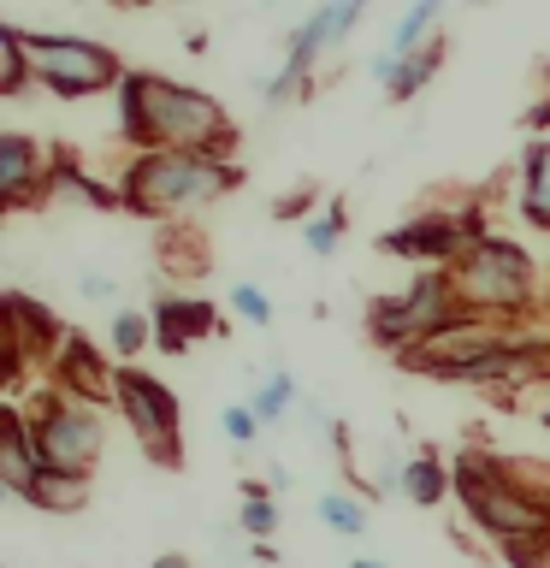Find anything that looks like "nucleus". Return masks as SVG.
Segmentation results:
<instances>
[{
    "label": "nucleus",
    "instance_id": "nucleus-1",
    "mask_svg": "<svg viewBox=\"0 0 550 568\" xmlns=\"http://www.w3.org/2000/svg\"><path fill=\"white\" fill-rule=\"evenodd\" d=\"M119 136L136 154H207L237 166V124L207 89L172 83L160 71H131L119 83Z\"/></svg>",
    "mask_w": 550,
    "mask_h": 568
},
{
    "label": "nucleus",
    "instance_id": "nucleus-2",
    "mask_svg": "<svg viewBox=\"0 0 550 568\" xmlns=\"http://www.w3.org/2000/svg\"><path fill=\"white\" fill-rule=\"evenodd\" d=\"M237 184L243 166H225L207 154H131L119 178V207L142 213V220H190Z\"/></svg>",
    "mask_w": 550,
    "mask_h": 568
},
{
    "label": "nucleus",
    "instance_id": "nucleus-3",
    "mask_svg": "<svg viewBox=\"0 0 550 568\" xmlns=\"http://www.w3.org/2000/svg\"><path fill=\"white\" fill-rule=\"evenodd\" d=\"M461 308L479 320H515L527 314L539 291H532V261L521 243L497 237V231H479V237L461 248V261L450 266Z\"/></svg>",
    "mask_w": 550,
    "mask_h": 568
},
{
    "label": "nucleus",
    "instance_id": "nucleus-4",
    "mask_svg": "<svg viewBox=\"0 0 550 568\" xmlns=\"http://www.w3.org/2000/svg\"><path fill=\"white\" fill-rule=\"evenodd\" d=\"M527 332L509 326V320H479V314H461L456 326H444L432 337H420V344H408L397 355V367L408 373H426V379H444V385H468V373H479L486 362L497 355L521 349Z\"/></svg>",
    "mask_w": 550,
    "mask_h": 568
},
{
    "label": "nucleus",
    "instance_id": "nucleus-5",
    "mask_svg": "<svg viewBox=\"0 0 550 568\" xmlns=\"http://www.w3.org/2000/svg\"><path fill=\"white\" fill-rule=\"evenodd\" d=\"M468 314L456 296V278L432 266V273H420L408 284L403 296H373L367 302V337L390 355H403L408 344H420V337H432L444 326H456V320Z\"/></svg>",
    "mask_w": 550,
    "mask_h": 568
},
{
    "label": "nucleus",
    "instance_id": "nucleus-6",
    "mask_svg": "<svg viewBox=\"0 0 550 568\" xmlns=\"http://www.w3.org/2000/svg\"><path fill=\"white\" fill-rule=\"evenodd\" d=\"M30 438H35V456H42L48 474H65V479H89V468L101 462V444H106V426H101V408L89 403H71L65 390H42L30 403Z\"/></svg>",
    "mask_w": 550,
    "mask_h": 568
},
{
    "label": "nucleus",
    "instance_id": "nucleus-7",
    "mask_svg": "<svg viewBox=\"0 0 550 568\" xmlns=\"http://www.w3.org/2000/svg\"><path fill=\"white\" fill-rule=\"evenodd\" d=\"M24 53H30L35 83L60 101L101 95V89H119L131 78V71L119 65V53L106 42H89V36H30L24 30Z\"/></svg>",
    "mask_w": 550,
    "mask_h": 568
},
{
    "label": "nucleus",
    "instance_id": "nucleus-8",
    "mask_svg": "<svg viewBox=\"0 0 550 568\" xmlns=\"http://www.w3.org/2000/svg\"><path fill=\"white\" fill-rule=\"evenodd\" d=\"M113 403H119L124 426L136 433L149 462H160V468H177V462H184V450H177V397L160 379H149L142 367H119Z\"/></svg>",
    "mask_w": 550,
    "mask_h": 568
},
{
    "label": "nucleus",
    "instance_id": "nucleus-9",
    "mask_svg": "<svg viewBox=\"0 0 550 568\" xmlns=\"http://www.w3.org/2000/svg\"><path fill=\"white\" fill-rule=\"evenodd\" d=\"M473 237H479V225L468 220V213H420V220L385 231L379 248H385V255H403V261H420L426 273H432V266L450 273Z\"/></svg>",
    "mask_w": 550,
    "mask_h": 568
},
{
    "label": "nucleus",
    "instance_id": "nucleus-10",
    "mask_svg": "<svg viewBox=\"0 0 550 568\" xmlns=\"http://www.w3.org/2000/svg\"><path fill=\"white\" fill-rule=\"evenodd\" d=\"M48 190H53V160L24 131H7L0 136V202H7V213L48 202Z\"/></svg>",
    "mask_w": 550,
    "mask_h": 568
},
{
    "label": "nucleus",
    "instance_id": "nucleus-11",
    "mask_svg": "<svg viewBox=\"0 0 550 568\" xmlns=\"http://www.w3.org/2000/svg\"><path fill=\"white\" fill-rule=\"evenodd\" d=\"M48 373H53V390H65L71 403H89V408L113 403V379H119V373H106V355L95 349V337H89V332H71Z\"/></svg>",
    "mask_w": 550,
    "mask_h": 568
},
{
    "label": "nucleus",
    "instance_id": "nucleus-12",
    "mask_svg": "<svg viewBox=\"0 0 550 568\" xmlns=\"http://www.w3.org/2000/svg\"><path fill=\"white\" fill-rule=\"evenodd\" d=\"M42 479H48V468H42V456H35L24 408H7V415H0V486L30 504V497L42 491Z\"/></svg>",
    "mask_w": 550,
    "mask_h": 568
},
{
    "label": "nucleus",
    "instance_id": "nucleus-13",
    "mask_svg": "<svg viewBox=\"0 0 550 568\" xmlns=\"http://www.w3.org/2000/svg\"><path fill=\"white\" fill-rule=\"evenodd\" d=\"M7 332L18 337V349L30 355V362H48L53 367V355L65 349V337H71V326L53 308H42V302H30L24 291H7Z\"/></svg>",
    "mask_w": 550,
    "mask_h": 568
},
{
    "label": "nucleus",
    "instance_id": "nucleus-14",
    "mask_svg": "<svg viewBox=\"0 0 550 568\" xmlns=\"http://www.w3.org/2000/svg\"><path fill=\"white\" fill-rule=\"evenodd\" d=\"M149 314H154V344L166 355H184L195 337H220V314L202 296H160Z\"/></svg>",
    "mask_w": 550,
    "mask_h": 568
},
{
    "label": "nucleus",
    "instance_id": "nucleus-15",
    "mask_svg": "<svg viewBox=\"0 0 550 568\" xmlns=\"http://www.w3.org/2000/svg\"><path fill=\"white\" fill-rule=\"evenodd\" d=\"M444 53L438 48H420V53H373V78L385 83V95L390 101H408V95H420L426 83H432V71H438Z\"/></svg>",
    "mask_w": 550,
    "mask_h": 568
},
{
    "label": "nucleus",
    "instance_id": "nucleus-16",
    "mask_svg": "<svg viewBox=\"0 0 550 568\" xmlns=\"http://www.w3.org/2000/svg\"><path fill=\"white\" fill-rule=\"evenodd\" d=\"M444 491H456V468H444V456L426 444V450H415L403 468V497L415 509H432V504H444Z\"/></svg>",
    "mask_w": 550,
    "mask_h": 568
},
{
    "label": "nucleus",
    "instance_id": "nucleus-17",
    "mask_svg": "<svg viewBox=\"0 0 550 568\" xmlns=\"http://www.w3.org/2000/svg\"><path fill=\"white\" fill-rule=\"evenodd\" d=\"M521 220L550 231V136L527 142V166H521Z\"/></svg>",
    "mask_w": 550,
    "mask_h": 568
},
{
    "label": "nucleus",
    "instance_id": "nucleus-18",
    "mask_svg": "<svg viewBox=\"0 0 550 568\" xmlns=\"http://www.w3.org/2000/svg\"><path fill=\"white\" fill-rule=\"evenodd\" d=\"M438 18H444V7L438 0H415L403 18H397V30H390V42H385V53H420V48H432V30H438Z\"/></svg>",
    "mask_w": 550,
    "mask_h": 568
},
{
    "label": "nucleus",
    "instance_id": "nucleus-19",
    "mask_svg": "<svg viewBox=\"0 0 550 568\" xmlns=\"http://www.w3.org/2000/svg\"><path fill=\"white\" fill-rule=\"evenodd\" d=\"M160 266H166L172 278H202V273H207V243H202V231L172 225L166 237H160Z\"/></svg>",
    "mask_w": 550,
    "mask_h": 568
},
{
    "label": "nucleus",
    "instance_id": "nucleus-20",
    "mask_svg": "<svg viewBox=\"0 0 550 568\" xmlns=\"http://www.w3.org/2000/svg\"><path fill=\"white\" fill-rule=\"evenodd\" d=\"M30 83H35V71H30V53H24V30H18V24H0V95H7V101H24Z\"/></svg>",
    "mask_w": 550,
    "mask_h": 568
},
{
    "label": "nucleus",
    "instance_id": "nucleus-21",
    "mask_svg": "<svg viewBox=\"0 0 550 568\" xmlns=\"http://www.w3.org/2000/svg\"><path fill=\"white\" fill-rule=\"evenodd\" d=\"M248 408L261 415V426H278V420L296 408V379H291L284 367H273V373H266V379L255 385V397H248Z\"/></svg>",
    "mask_w": 550,
    "mask_h": 568
},
{
    "label": "nucleus",
    "instance_id": "nucleus-22",
    "mask_svg": "<svg viewBox=\"0 0 550 568\" xmlns=\"http://www.w3.org/2000/svg\"><path fill=\"white\" fill-rule=\"evenodd\" d=\"M35 509H48V515H78L89 504V479H65V474H48L42 479V491L30 497Z\"/></svg>",
    "mask_w": 550,
    "mask_h": 568
},
{
    "label": "nucleus",
    "instance_id": "nucleus-23",
    "mask_svg": "<svg viewBox=\"0 0 550 568\" xmlns=\"http://www.w3.org/2000/svg\"><path fill=\"white\" fill-rule=\"evenodd\" d=\"M154 344V314H142V308H119L113 314V349L124 355V362H136L142 349Z\"/></svg>",
    "mask_w": 550,
    "mask_h": 568
},
{
    "label": "nucleus",
    "instance_id": "nucleus-24",
    "mask_svg": "<svg viewBox=\"0 0 550 568\" xmlns=\"http://www.w3.org/2000/svg\"><path fill=\"white\" fill-rule=\"evenodd\" d=\"M319 521L332 532H367V504L355 491H326L319 497Z\"/></svg>",
    "mask_w": 550,
    "mask_h": 568
},
{
    "label": "nucleus",
    "instance_id": "nucleus-25",
    "mask_svg": "<svg viewBox=\"0 0 550 568\" xmlns=\"http://www.w3.org/2000/svg\"><path fill=\"white\" fill-rule=\"evenodd\" d=\"M237 527H243V532H255V539H266V532L278 527V504L255 486V479L243 486V515H237Z\"/></svg>",
    "mask_w": 550,
    "mask_h": 568
},
{
    "label": "nucleus",
    "instance_id": "nucleus-26",
    "mask_svg": "<svg viewBox=\"0 0 550 568\" xmlns=\"http://www.w3.org/2000/svg\"><path fill=\"white\" fill-rule=\"evenodd\" d=\"M337 237H344V207L337 202H332V213H319V220H308V231H302V243H308L314 261H326L337 248Z\"/></svg>",
    "mask_w": 550,
    "mask_h": 568
},
{
    "label": "nucleus",
    "instance_id": "nucleus-27",
    "mask_svg": "<svg viewBox=\"0 0 550 568\" xmlns=\"http://www.w3.org/2000/svg\"><path fill=\"white\" fill-rule=\"evenodd\" d=\"M220 426H225V438H231V444H243V450L261 438V415H255L248 403H231L225 415H220Z\"/></svg>",
    "mask_w": 550,
    "mask_h": 568
},
{
    "label": "nucleus",
    "instance_id": "nucleus-28",
    "mask_svg": "<svg viewBox=\"0 0 550 568\" xmlns=\"http://www.w3.org/2000/svg\"><path fill=\"white\" fill-rule=\"evenodd\" d=\"M231 308H237L248 326H273V302H266L261 284H237V291H231Z\"/></svg>",
    "mask_w": 550,
    "mask_h": 568
},
{
    "label": "nucleus",
    "instance_id": "nucleus-29",
    "mask_svg": "<svg viewBox=\"0 0 550 568\" xmlns=\"http://www.w3.org/2000/svg\"><path fill=\"white\" fill-rule=\"evenodd\" d=\"M314 202H319V184H296L291 195H278V202H273V220H302Z\"/></svg>",
    "mask_w": 550,
    "mask_h": 568
},
{
    "label": "nucleus",
    "instance_id": "nucleus-30",
    "mask_svg": "<svg viewBox=\"0 0 550 568\" xmlns=\"http://www.w3.org/2000/svg\"><path fill=\"white\" fill-rule=\"evenodd\" d=\"M78 296H89V302H113L119 284H113V273H83V278H78Z\"/></svg>",
    "mask_w": 550,
    "mask_h": 568
},
{
    "label": "nucleus",
    "instance_id": "nucleus-31",
    "mask_svg": "<svg viewBox=\"0 0 550 568\" xmlns=\"http://www.w3.org/2000/svg\"><path fill=\"white\" fill-rule=\"evenodd\" d=\"M521 124H527V131H544V124H550V95H544V101H532L527 113H521Z\"/></svg>",
    "mask_w": 550,
    "mask_h": 568
},
{
    "label": "nucleus",
    "instance_id": "nucleus-32",
    "mask_svg": "<svg viewBox=\"0 0 550 568\" xmlns=\"http://www.w3.org/2000/svg\"><path fill=\"white\" fill-rule=\"evenodd\" d=\"M154 568H195V562H190V557H177V550H166V557H160Z\"/></svg>",
    "mask_w": 550,
    "mask_h": 568
},
{
    "label": "nucleus",
    "instance_id": "nucleus-33",
    "mask_svg": "<svg viewBox=\"0 0 550 568\" xmlns=\"http://www.w3.org/2000/svg\"><path fill=\"white\" fill-rule=\"evenodd\" d=\"M349 568H385L379 557H361V562H349Z\"/></svg>",
    "mask_w": 550,
    "mask_h": 568
},
{
    "label": "nucleus",
    "instance_id": "nucleus-34",
    "mask_svg": "<svg viewBox=\"0 0 550 568\" xmlns=\"http://www.w3.org/2000/svg\"><path fill=\"white\" fill-rule=\"evenodd\" d=\"M539 420H544V433H550V403H544V415H539Z\"/></svg>",
    "mask_w": 550,
    "mask_h": 568
},
{
    "label": "nucleus",
    "instance_id": "nucleus-35",
    "mask_svg": "<svg viewBox=\"0 0 550 568\" xmlns=\"http://www.w3.org/2000/svg\"><path fill=\"white\" fill-rule=\"evenodd\" d=\"M539 568H550V550H544V562H539Z\"/></svg>",
    "mask_w": 550,
    "mask_h": 568
},
{
    "label": "nucleus",
    "instance_id": "nucleus-36",
    "mask_svg": "<svg viewBox=\"0 0 550 568\" xmlns=\"http://www.w3.org/2000/svg\"><path fill=\"white\" fill-rule=\"evenodd\" d=\"M544 83H550V60H544Z\"/></svg>",
    "mask_w": 550,
    "mask_h": 568
}]
</instances>
